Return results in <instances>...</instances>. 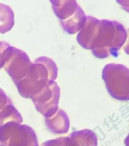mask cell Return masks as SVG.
Instances as JSON below:
<instances>
[{
    "instance_id": "6da1fadb",
    "label": "cell",
    "mask_w": 129,
    "mask_h": 146,
    "mask_svg": "<svg viewBox=\"0 0 129 146\" xmlns=\"http://www.w3.org/2000/svg\"><path fill=\"white\" fill-rule=\"evenodd\" d=\"M58 72L54 60L47 56H41L33 62L28 74L16 86L21 96L31 99L49 83L55 81Z\"/></svg>"
},
{
    "instance_id": "7a4b0ae2",
    "label": "cell",
    "mask_w": 129,
    "mask_h": 146,
    "mask_svg": "<svg viewBox=\"0 0 129 146\" xmlns=\"http://www.w3.org/2000/svg\"><path fill=\"white\" fill-rule=\"evenodd\" d=\"M127 36V31L120 22L101 20L99 34L92 50L93 54L98 58H106L110 56L118 57Z\"/></svg>"
},
{
    "instance_id": "3957f363",
    "label": "cell",
    "mask_w": 129,
    "mask_h": 146,
    "mask_svg": "<svg viewBox=\"0 0 129 146\" xmlns=\"http://www.w3.org/2000/svg\"><path fill=\"white\" fill-rule=\"evenodd\" d=\"M102 78L108 92L113 98L129 100V69L127 67L118 64H106Z\"/></svg>"
},
{
    "instance_id": "277c9868",
    "label": "cell",
    "mask_w": 129,
    "mask_h": 146,
    "mask_svg": "<svg viewBox=\"0 0 129 146\" xmlns=\"http://www.w3.org/2000/svg\"><path fill=\"white\" fill-rule=\"evenodd\" d=\"M0 143L6 146H39L33 129L17 122L0 125Z\"/></svg>"
},
{
    "instance_id": "5b68a950",
    "label": "cell",
    "mask_w": 129,
    "mask_h": 146,
    "mask_svg": "<svg viewBox=\"0 0 129 146\" xmlns=\"http://www.w3.org/2000/svg\"><path fill=\"white\" fill-rule=\"evenodd\" d=\"M60 97V88L55 81H53L31 99L37 111L45 118H48L59 110Z\"/></svg>"
},
{
    "instance_id": "8992f818",
    "label": "cell",
    "mask_w": 129,
    "mask_h": 146,
    "mask_svg": "<svg viewBox=\"0 0 129 146\" xmlns=\"http://www.w3.org/2000/svg\"><path fill=\"white\" fill-rule=\"evenodd\" d=\"M32 64L26 52L12 46L11 54L4 67L16 85L28 74Z\"/></svg>"
},
{
    "instance_id": "52a82bcc",
    "label": "cell",
    "mask_w": 129,
    "mask_h": 146,
    "mask_svg": "<svg viewBox=\"0 0 129 146\" xmlns=\"http://www.w3.org/2000/svg\"><path fill=\"white\" fill-rule=\"evenodd\" d=\"M101 20L88 16L84 27L80 31L77 36L78 42L85 49L92 50L99 34Z\"/></svg>"
},
{
    "instance_id": "ba28073f",
    "label": "cell",
    "mask_w": 129,
    "mask_h": 146,
    "mask_svg": "<svg viewBox=\"0 0 129 146\" xmlns=\"http://www.w3.org/2000/svg\"><path fill=\"white\" fill-rule=\"evenodd\" d=\"M45 122L47 129L53 133L63 134L67 133L69 131V117L63 110H58L53 116L45 118Z\"/></svg>"
},
{
    "instance_id": "9c48e42d",
    "label": "cell",
    "mask_w": 129,
    "mask_h": 146,
    "mask_svg": "<svg viewBox=\"0 0 129 146\" xmlns=\"http://www.w3.org/2000/svg\"><path fill=\"white\" fill-rule=\"evenodd\" d=\"M52 3V8L54 13L59 19L64 21L71 17L76 11L78 7L76 1H50Z\"/></svg>"
},
{
    "instance_id": "30bf717a",
    "label": "cell",
    "mask_w": 129,
    "mask_h": 146,
    "mask_svg": "<svg viewBox=\"0 0 129 146\" xmlns=\"http://www.w3.org/2000/svg\"><path fill=\"white\" fill-rule=\"evenodd\" d=\"M86 20L85 14L79 6L71 17L64 21H61L60 23L65 32L70 35H74L82 29Z\"/></svg>"
},
{
    "instance_id": "8fae6325",
    "label": "cell",
    "mask_w": 129,
    "mask_h": 146,
    "mask_svg": "<svg viewBox=\"0 0 129 146\" xmlns=\"http://www.w3.org/2000/svg\"><path fill=\"white\" fill-rule=\"evenodd\" d=\"M69 137L70 146H97L96 134L89 129L73 131Z\"/></svg>"
},
{
    "instance_id": "7c38bea8",
    "label": "cell",
    "mask_w": 129,
    "mask_h": 146,
    "mask_svg": "<svg viewBox=\"0 0 129 146\" xmlns=\"http://www.w3.org/2000/svg\"><path fill=\"white\" fill-rule=\"evenodd\" d=\"M14 25V14L10 7L0 3V33L11 30Z\"/></svg>"
},
{
    "instance_id": "4fadbf2b",
    "label": "cell",
    "mask_w": 129,
    "mask_h": 146,
    "mask_svg": "<svg viewBox=\"0 0 129 146\" xmlns=\"http://www.w3.org/2000/svg\"><path fill=\"white\" fill-rule=\"evenodd\" d=\"M10 122H17L20 124L23 122L21 115L13 105L12 102L8 104L0 111V125Z\"/></svg>"
},
{
    "instance_id": "5bb4252c",
    "label": "cell",
    "mask_w": 129,
    "mask_h": 146,
    "mask_svg": "<svg viewBox=\"0 0 129 146\" xmlns=\"http://www.w3.org/2000/svg\"><path fill=\"white\" fill-rule=\"evenodd\" d=\"M12 46L8 43L0 41V69L4 66L11 54Z\"/></svg>"
},
{
    "instance_id": "9a60e30c",
    "label": "cell",
    "mask_w": 129,
    "mask_h": 146,
    "mask_svg": "<svg viewBox=\"0 0 129 146\" xmlns=\"http://www.w3.org/2000/svg\"><path fill=\"white\" fill-rule=\"evenodd\" d=\"M39 146H70V140L69 137H62L47 141Z\"/></svg>"
},
{
    "instance_id": "2e32d148",
    "label": "cell",
    "mask_w": 129,
    "mask_h": 146,
    "mask_svg": "<svg viewBox=\"0 0 129 146\" xmlns=\"http://www.w3.org/2000/svg\"><path fill=\"white\" fill-rule=\"evenodd\" d=\"M11 102L12 101L7 96L6 93L0 88V111H1L8 104Z\"/></svg>"
},
{
    "instance_id": "e0dca14e",
    "label": "cell",
    "mask_w": 129,
    "mask_h": 146,
    "mask_svg": "<svg viewBox=\"0 0 129 146\" xmlns=\"http://www.w3.org/2000/svg\"><path fill=\"white\" fill-rule=\"evenodd\" d=\"M127 39H126V43L124 45V49L125 52L128 54H129V28L128 29V32L127 33Z\"/></svg>"
},
{
    "instance_id": "ac0fdd59",
    "label": "cell",
    "mask_w": 129,
    "mask_h": 146,
    "mask_svg": "<svg viewBox=\"0 0 129 146\" xmlns=\"http://www.w3.org/2000/svg\"><path fill=\"white\" fill-rule=\"evenodd\" d=\"M124 143H125V146H129V133L128 135L126 137V139L124 140Z\"/></svg>"
},
{
    "instance_id": "d6986e66",
    "label": "cell",
    "mask_w": 129,
    "mask_h": 146,
    "mask_svg": "<svg viewBox=\"0 0 129 146\" xmlns=\"http://www.w3.org/2000/svg\"><path fill=\"white\" fill-rule=\"evenodd\" d=\"M0 146H5V145H3V144H0Z\"/></svg>"
}]
</instances>
